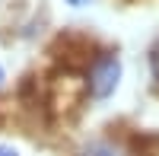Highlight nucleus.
Segmentation results:
<instances>
[{
  "instance_id": "20e7f679",
  "label": "nucleus",
  "mask_w": 159,
  "mask_h": 156,
  "mask_svg": "<svg viewBox=\"0 0 159 156\" xmlns=\"http://www.w3.org/2000/svg\"><path fill=\"white\" fill-rule=\"evenodd\" d=\"M0 156H19V153L13 150V147H3V144H0Z\"/></svg>"
},
{
  "instance_id": "7ed1b4c3",
  "label": "nucleus",
  "mask_w": 159,
  "mask_h": 156,
  "mask_svg": "<svg viewBox=\"0 0 159 156\" xmlns=\"http://www.w3.org/2000/svg\"><path fill=\"white\" fill-rule=\"evenodd\" d=\"M150 73H153V80L159 83V42L150 48Z\"/></svg>"
},
{
  "instance_id": "f257e3e1",
  "label": "nucleus",
  "mask_w": 159,
  "mask_h": 156,
  "mask_svg": "<svg viewBox=\"0 0 159 156\" xmlns=\"http://www.w3.org/2000/svg\"><path fill=\"white\" fill-rule=\"evenodd\" d=\"M121 83V61L115 51H102L86 67V93L92 99H108Z\"/></svg>"
},
{
  "instance_id": "f03ea898",
  "label": "nucleus",
  "mask_w": 159,
  "mask_h": 156,
  "mask_svg": "<svg viewBox=\"0 0 159 156\" xmlns=\"http://www.w3.org/2000/svg\"><path fill=\"white\" fill-rule=\"evenodd\" d=\"M76 156H140L137 147L130 144L127 137H115V134H105V137H96L80 150Z\"/></svg>"
},
{
  "instance_id": "423d86ee",
  "label": "nucleus",
  "mask_w": 159,
  "mask_h": 156,
  "mask_svg": "<svg viewBox=\"0 0 159 156\" xmlns=\"http://www.w3.org/2000/svg\"><path fill=\"white\" fill-rule=\"evenodd\" d=\"M3 80H7V76H3V67H0V86H3Z\"/></svg>"
},
{
  "instance_id": "39448f33",
  "label": "nucleus",
  "mask_w": 159,
  "mask_h": 156,
  "mask_svg": "<svg viewBox=\"0 0 159 156\" xmlns=\"http://www.w3.org/2000/svg\"><path fill=\"white\" fill-rule=\"evenodd\" d=\"M70 7H86V3H92V0H67Z\"/></svg>"
}]
</instances>
